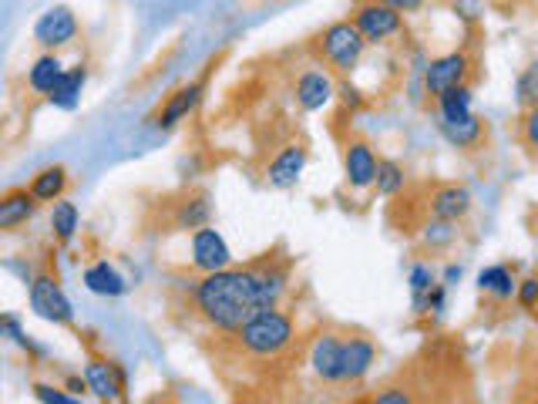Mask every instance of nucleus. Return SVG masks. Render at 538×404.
<instances>
[{
    "label": "nucleus",
    "mask_w": 538,
    "mask_h": 404,
    "mask_svg": "<svg viewBox=\"0 0 538 404\" xmlns=\"http://www.w3.org/2000/svg\"><path fill=\"white\" fill-rule=\"evenodd\" d=\"M286 290L283 266H243L206 273L196 283V307L222 334H239L259 310H273Z\"/></svg>",
    "instance_id": "obj_1"
},
{
    "label": "nucleus",
    "mask_w": 538,
    "mask_h": 404,
    "mask_svg": "<svg viewBox=\"0 0 538 404\" xmlns=\"http://www.w3.org/2000/svg\"><path fill=\"white\" fill-rule=\"evenodd\" d=\"M239 344L253 357H280L293 344V320L283 310H259L249 324L239 330Z\"/></svg>",
    "instance_id": "obj_2"
},
{
    "label": "nucleus",
    "mask_w": 538,
    "mask_h": 404,
    "mask_svg": "<svg viewBox=\"0 0 538 404\" xmlns=\"http://www.w3.org/2000/svg\"><path fill=\"white\" fill-rule=\"evenodd\" d=\"M320 48H323V58H327L340 75H350V71L360 64V58H364L367 38L357 31L354 21H337L323 31Z\"/></svg>",
    "instance_id": "obj_3"
},
{
    "label": "nucleus",
    "mask_w": 538,
    "mask_h": 404,
    "mask_svg": "<svg viewBox=\"0 0 538 404\" xmlns=\"http://www.w3.org/2000/svg\"><path fill=\"white\" fill-rule=\"evenodd\" d=\"M468 75H471V58L465 51H451L444 54V58H434L428 68H424V88H428V95L441 98L444 91L465 85Z\"/></svg>",
    "instance_id": "obj_4"
},
{
    "label": "nucleus",
    "mask_w": 538,
    "mask_h": 404,
    "mask_svg": "<svg viewBox=\"0 0 538 404\" xmlns=\"http://www.w3.org/2000/svg\"><path fill=\"white\" fill-rule=\"evenodd\" d=\"M354 24H357V31L367 38V44L394 38V34H401V27H404L401 14H397L394 7H387V4H377V0H367V4L357 7Z\"/></svg>",
    "instance_id": "obj_5"
},
{
    "label": "nucleus",
    "mask_w": 538,
    "mask_h": 404,
    "mask_svg": "<svg viewBox=\"0 0 538 404\" xmlns=\"http://www.w3.org/2000/svg\"><path fill=\"white\" fill-rule=\"evenodd\" d=\"M31 310L41 320H51V324H71L74 320L71 300L64 297V290L51 277H37L31 283Z\"/></svg>",
    "instance_id": "obj_6"
},
{
    "label": "nucleus",
    "mask_w": 538,
    "mask_h": 404,
    "mask_svg": "<svg viewBox=\"0 0 538 404\" xmlns=\"http://www.w3.org/2000/svg\"><path fill=\"white\" fill-rule=\"evenodd\" d=\"M229 263H233V253H229L226 240H222L216 229L206 226L192 233V266H196V270L219 273V270H229Z\"/></svg>",
    "instance_id": "obj_7"
},
{
    "label": "nucleus",
    "mask_w": 538,
    "mask_h": 404,
    "mask_svg": "<svg viewBox=\"0 0 538 404\" xmlns=\"http://www.w3.org/2000/svg\"><path fill=\"white\" fill-rule=\"evenodd\" d=\"M74 34H78V17L64 4L48 7L34 24V41L44 44V48H61V44L74 41Z\"/></svg>",
    "instance_id": "obj_8"
},
{
    "label": "nucleus",
    "mask_w": 538,
    "mask_h": 404,
    "mask_svg": "<svg viewBox=\"0 0 538 404\" xmlns=\"http://www.w3.org/2000/svg\"><path fill=\"white\" fill-rule=\"evenodd\" d=\"M377 165L380 159L374 155L367 142H347L343 152V169H347V182L354 189H370L377 182Z\"/></svg>",
    "instance_id": "obj_9"
},
{
    "label": "nucleus",
    "mask_w": 538,
    "mask_h": 404,
    "mask_svg": "<svg viewBox=\"0 0 538 404\" xmlns=\"http://www.w3.org/2000/svg\"><path fill=\"white\" fill-rule=\"evenodd\" d=\"M310 367L313 374L323 381H343V341L333 334H323L317 337V344H313L310 351Z\"/></svg>",
    "instance_id": "obj_10"
},
{
    "label": "nucleus",
    "mask_w": 538,
    "mask_h": 404,
    "mask_svg": "<svg viewBox=\"0 0 538 404\" xmlns=\"http://www.w3.org/2000/svg\"><path fill=\"white\" fill-rule=\"evenodd\" d=\"M333 78L327 75V71H306V75H300V81H296V101H300L303 112H320V108H327L333 101Z\"/></svg>",
    "instance_id": "obj_11"
},
{
    "label": "nucleus",
    "mask_w": 538,
    "mask_h": 404,
    "mask_svg": "<svg viewBox=\"0 0 538 404\" xmlns=\"http://www.w3.org/2000/svg\"><path fill=\"white\" fill-rule=\"evenodd\" d=\"M471 213V192L465 186H441L431 192V216L441 223H458Z\"/></svg>",
    "instance_id": "obj_12"
},
{
    "label": "nucleus",
    "mask_w": 538,
    "mask_h": 404,
    "mask_svg": "<svg viewBox=\"0 0 538 404\" xmlns=\"http://www.w3.org/2000/svg\"><path fill=\"white\" fill-rule=\"evenodd\" d=\"M303 165H306V149L303 145H286V149L276 155L273 165H269V186L276 189H290L300 182L303 176Z\"/></svg>",
    "instance_id": "obj_13"
},
{
    "label": "nucleus",
    "mask_w": 538,
    "mask_h": 404,
    "mask_svg": "<svg viewBox=\"0 0 538 404\" xmlns=\"http://www.w3.org/2000/svg\"><path fill=\"white\" fill-rule=\"evenodd\" d=\"M85 381H88V391H95L101 401H115L122 394V384H125V374L118 364H108V361H88L85 367Z\"/></svg>",
    "instance_id": "obj_14"
},
{
    "label": "nucleus",
    "mask_w": 538,
    "mask_h": 404,
    "mask_svg": "<svg viewBox=\"0 0 538 404\" xmlns=\"http://www.w3.org/2000/svg\"><path fill=\"white\" fill-rule=\"evenodd\" d=\"M37 213V199L31 189H14L0 199V229H17Z\"/></svg>",
    "instance_id": "obj_15"
},
{
    "label": "nucleus",
    "mask_w": 538,
    "mask_h": 404,
    "mask_svg": "<svg viewBox=\"0 0 538 404\" xmlns=\"http://www.w3.org/2000/svg\"><path fill=\"white\" fill-rule=\"evenodd\" d=\"M374 344L364 341V337H350L343 341V381H360L374 364Z\"/></svg>",
    "instance_id": "obj_16"
},
{
    "label": "nucleus",
    "mask_w": 538,
    "mask_h": 404,
    "mask_svg": "<svg viewBox=\"0 0 538 404\" xmlns=\"http://www.w3.org/2000/svg\"><path fill=\"white\" fill-rule=\"evenodd\" d=\"M85 287L91 293H98V297H122V293L128 290V283L122 273L115 270L111 263H95V266H88L85 270Z\"/></svg>",
    "instance_id": "obj_17"
},
{
    "label": "nucleus",
    "mask_w": 538,
    "mask_h": 404,
    "mask_svg": "<svg viewBox=\"0 0 538 404\" xmlns=\"http://www.w3.org/2000/svg\"><path fill=\"white\" fill-rule=\"evenodd\" d=\"M85 81H88V71L85 68H68L61 75V81L54 85L51 91V105H58L64 108V112H71L74 105H78V98H81V91H85Z\"/></svg>",
    "instance_id": "obj_18"
},
{
    "label": "nucleus",
    "mask_w": 538,
    "mask_h": 404,
    "mask_svg": "<svg viewBox=\"0 0 538 404\" xmlns=\"http://www.w3.org/2000/svg\"><path fill=\"white\" fill-rule=\"evenodd\" d=\"M199 95H202V81H196V85H185V88H179V91H175V95L169 98V105L162 108L159 125H162V128H172L175 122H182V118L189 115L192 108H196Z\"/></svg>",
    "instance_id": "obj_19"
},
{
    "label": "nucleus",
    "mask_w": 538,
    "mask_h": 404,
    "mask_svg": "<svg viewBox=\"0 0 538 404\" xmlns=\"http://www.w3.org/2000/svg\"><path fill=\"white\" fill-rule=\"evenodd\" d=\"M441 135L454 145V149H471V145L481 142L485 125H481V118L468 115V118H461V122H441Z\"/></svg>",
    "instance_id": "obj_20"
},
{
    "label": "nucleus",
    "mask_w": 538,
    "mask_h": 404,
    "mask_svg": "<svg viewBox=\"0 0 538 404\" xmlns=\"http://www.w3.org/2000/svg\"><path fill=\"white\" fill-rule=\"evenodd\" d=\"M478 287L485 293H491V297H498V300H512L518 293V283H515L508 266H488V270H481Z\"/></svg>",
    "instance_id": "obj_21"
},
{
    "label": "nucleus",
    "mask_w": 538,
    "mask_h": 404,
    "mask_svg": "<svg viewBox=\"0 0 538 404\" xmlns=\"http://www.w3.org/2000/svg\"><path fill=\"white\" fill-rule=\"evenodd\" d=\"M64 186H68V172H64L61 165H54V169L37 172L31 182V192L37 202H58L64 196Z\"/></svg>",
    "instance_id": "obj_22"
},
{
    "label": "nucleus",
    "mask_w": 538,
    "mask_h": 404,
    "mask_svg": "<svg viewBox=\"0 0 538 404\" xmlns=\"http://www.w3.org/2000/svg\"><path fill=\"white\" fill-rule=\"evenodd\" d=\"M64 75V64L58 61V54H44V58L34 61L31 75H27V81H31L34 91H44V95H51L54 85L61 81Z\"/></svg>",
    "instance_id": "obj_23"
},
{
    "label": "nucleus",
    "mask_w": 538,
    "mask_h": 404,
    "mask_svg": "<svg viewBox=\"0 0 538 404\" xmlns=\"http://www.w3.org/2000/svg\"><path fill=\"white\" fill-rule=\"evenodd\" d=\"M471 88L461 85V88H451L444 91V95L438 98V108H441V122H461V118L471 115Z\"/></svg>",
    "instance_id": "obj_24"
},
{
    "label": "nucleus",
    "mask_w": 538,
    "mask_h": 404,
    "mask_svg": "<svg viewBox=\"0 0 538 404\" xmlns=\"http://www.w3.org/2000/svg\"><path fill=\"white\" fill-rule=\"evenodd\" d=\"M78 223H81V216H78V206L68 199H58L54 202V209H51V229H54V236H58L61 243H68L74 233H78Z\"/></svg>",
    "instance_id": "obj_25"
},
{
    "label": "nucleus",
    "mask_w": 538,
    "mask_h": 404,
    "mask_svg": "<svg viewBox=\"0 0 538 404\" xmlns=\"http://www.w3.org/2000/svg\"><path fill=\"white\" fill-rule=\"evenodd\" d=\"M209 216H212V206L206 196H196L189 202H182L179 216H175V223L182 229H206L209 226Z\"/></svg>",
    "instance_id": "obj_26"
},
{
    "label": "nucleus",
    "mask_w": 538,
    "mask_h": 404,
    "mask_svg": "<svg viewBox=\"0 0 538 404\" xmlns=\"http://www.w3.org/2000/svg\"><path fill=\"white\" fill-rule=\"evenodd\" d=\"M404 169L397 162H391V159H380V165H377V192L380 196H397V192L404 189Z\"/></svg>",
    "instance_id": "obj_27"
},
{
    "label": "nucleus",
    "mask_w": 538,
    "mask_h": 404,
    "mask_svg": "<svg viewBox=\"0 0 538 404\" xmlns=\"http://www.w3.org/2000/svg\"><path fill=\"white\" fill-rule=\"evenodd\" d=\"M515 95H518V105H522V108L538 105V61H532L522 75H518Z\"/></svg>",
    "instance_id": "obj_28"
},
{
    "label": "nucleus",
    "mask_w": 538,
    "mask_h": 404,
    "mask_svg": "<svg viewBox=\"0 0 538 404\" xmlns=\"http://www.w3.org/2000/svg\"><path fill=\"white\" fill-rule=\"evenodd\" d=\"M518 135H522L525 149L538 155V105L525 108V115H522V128H518Z\"/></svg>",
    "instance_id": "obj_29"
},
{
    "label": "nucleus",
    "mask_w": 538,
    "mask_h": 404,
    "mask_svg": "<svg viewBox=\"0 0 538 404\" xmlns=\"http://www.w3.org/2000/svg\"><path fill=\"white\" fill-rule=\"evenodd\" d=\"M370 404H414V391L404 388V384H387L370 398Z\"/></svg>",
    "instance_id": "obj_30"
},
{
    "label": "nucleus",
    "mask_w": 538,
    "mask_h": 404,
    "mask_svg": "<svg viewBox=\"0 0 538 404\" xmlns=\"http://www.w3.org/2000/svg\"><path fill=\"white\" fill-rule=\"evenodd\" d=\"M34 394L41 404H85V401L74 398L71 391H58V388H51V384H34Z\"/></svg>",
    "instance_id": "obj_31"
},
{
    "label": "nucleus",
    "mask_w": 538,
    "mask_h": 404,
    "mask_svg": "<svg viewBox=\"0 0 538 404\" xmlns=\"http://www.w3.org/2000/svg\"><path fill=\"white\" fill-rule=\"evenodd\" d=\"M434 287H438V283H434L431 266L417 263L414 270H411V290H414V297H424V293H431Z\"/></svg>",
    "instance_id": "obj_32"
},
{
    "label": "nucleus",
    "mask_w": 538,
    "mask_h": 404,
    "mask_svg": "<svg viewBox=\"0 0 538 404\" xmlns=\"http://www.w3.org/2000/svg\"><path fill=\"white\" fill-rule=\"evenodd\" d=\"M424 240H428L431 246H448L454 240V223H441V219H434V223H428Z\"/></svg>",
    "instance_id": "obj_33"
},
{
    "label": "nucleus",
    "mask_w": 538,
    "mask_h": 404,
    "mask_svg": "<svg viewBox=\"0 0 538 404\" xmlns=\"http://www.w3.org/2000/svg\"><path fill=\"white\" fill-rule=\"evenodd\" d=\"M4 330H7V337H11L14 344L27 347V351H31V354H41V347H37L34 341H27V337H24V330H21V324H17V317H14V314H4Z\"/></svg>",
    "instance_id": "obj_34"
},
{
    "label": "nucleus",
    "mask_w": 538,
    "mask_h": 404,
    "mask_svg": "<svg viewBox=\"0 0 538 404\" xmlns=\"http://www.w3.org/2000/svg\"><path fill=\"white\" fill-rule=\"evenodd\" d=\"M518 303H522V307H535L538 303V280L535 277L522 280V287H518Z\"/></svg>",
    "instance_id": "obj_35"
},
{
    "label": "nucleus",
    "mask_w": 538,
    "mask_h": 404,
    "mask_svg": "<svg viewBox=\"0 0 538 404\" xmlns=\"http://www.w3.org/2000/svg\"><path fill=\"white\" fill-rule=\"evenodd\" d=\"M377 4L394 7L397 14H411V11H421V7H424V0H377Z\"/></svg>",
    "instance_id": "obj_36"
},
{
    "label": "nucleus",
    "mask_w": 538,
    "mask_h": 404,
    "mask_svg": "<svg viewBox=\"0 0 538 404\" xmlns=\"http://www.w3.org/2000/svg\"><path fill=\"white\" fill-rule=\"evenodd\" d=\"M454 11H465L461 17H465V21H475V17H478V4H475V0H454Z\"/></svg>",
    "instance_id": "obj_37"
},
{
    "label": "nucleus",
    "mask_w": 538,
    "mask_h": 404,
    "mask_svg": "<svg viewBox=\"0 0 538 404\" xmlns=\"http://www.w3.org/2000/svg\"><path fill=\"white\" fill-rule=\"evenodd\" d=\"M340 91H343V101H347V105H354V108L360 105V95H357V91L350 88V85H343Z\"/></svg>",
    "instance_id": "obj_38"
},
{
    "label": "nucleus",
    "mask_w": 538,
    "mask_h": 404,
    "mask_svg": "<svg viewBox=\"0 0 538 404\" xmlns=\"http://www.w3.org/2000/svg\"><path fill=\"white\" fill-rule=\"evenodd\" d=\"M454 280H461V266H448V270H444V283H454Z\"/></svg>",
    "instance_id": "obj_39"
},
{
    "label": "nucleus",
    "mask_w": 538,
    "mask_h": 404,
    "mask_svg": "<svg viewBox=\"0 0 538 404\" xmlns=\"http://www.w3.org/2000/svg\"><path fill=\"white\" fill-rule=\"evenodd\" d=\"M68 388H71V394H78V391H85V388H88V381H81V378H68Z\"/></svg>",
    "instance_id": "obj_40"
},
{
    "label": "nucleus",
    "mask_w": 538,
    "mask_h": 404,
    "mask_svg": "<svg viewBox=\"0 0 538 404\" xmlns=\"http://www.w3.org/2000/svg\"><path fill=\"white\" fill-rule=\"evenodd\" d=\"M515 404H538V401H528V398H522V401H515Z\"/></svg>",
    "instance_id": "obj_41"
},
{
    "label": "nucleus",
    "mask_w": 538,
    "mask_h": 404,
    "mask_svg": "<svg viewBox=\"0 0 538 404\" xmlns=\"http://www.w3.org/2000/svg\"><path fill=\"white\" fill-rule=\"evenodd\" d=\"M354 404H370V401H354Z\"/></svg>",
    "instance_id": "obj_42"
}]
</instances>
